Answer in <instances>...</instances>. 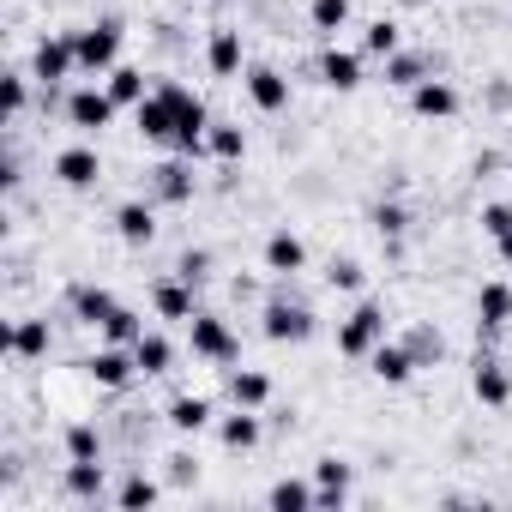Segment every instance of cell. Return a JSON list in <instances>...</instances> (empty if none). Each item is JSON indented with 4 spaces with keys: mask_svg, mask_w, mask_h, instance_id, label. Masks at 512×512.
Instances as JSON below:
<instances>
[{
    "mask_svg": "<svg viewBox=\"0 0 512 512\" xmlns=\"http://www.w3.org/2000/svg\"><path fill=\"white\" fill-rule=\"evenodd\" d=\"M163 416H169V428H175V434H205V428L217 422V416H211V398H199V392L169 398V410H163Z\"/></svg>",
    "mask_w": 512,
    "mask_h": 512,
    "instance_id": "obj_25",
    "label": "cell"
},
{
    "mask_svg": "<svg viewBox=\"0 0 512 512\" xmlns=\"http://www.w3.org/2000/svg\"><path fill=\"white\" fill-rule=\"evenodd\" d=\"M79 73V49H73V31H61V37H37V49H31V79L37 85H61V79H73Z\"/></svg>",
    "mask_w": 512,
    "mask_h": 512,
    "instance_id": "obj_4",
    "label": "cell"
},
{
    "mask_svg": "<svg viewBox=\"0 0 512 512\" xmlns=\"http://www.w3.org/2000/svg\"><path fill=\"white\" fill-rule=\"evenodd\" d=\"M470 392H476V404L506 410V404H512V374H506V362H500V356H476V362H470Z\"/></svg>",
    "mask_w": 512,
    "mask_h": 512,
    "instance_id": "obj_10",
    "label": "cell"
},
{
    "mask_svg": "<svg viewBox=\"0 0 512 512\" xmlns=\"http://www.w3.org/2000/svg\"><path fill=\"white\" fill-rule=\"evenodd\" d=\"M133 127H139V139H145V145H169V139H175V103L151 85V97L133 109Z\"/></svg>",
    "mask_w": 512,
    "mask_h": 512,
    "instance_id": "obj_11",
    "label": "cell"
},
{
    "mask_svg": "<svg viewBox=\"0 0 512 512\" xmlns=\"http://www.w3.org/2000/svg\"><path fill=\"white\" fill-rule=\"evenodd\" d=\"M229 404L266 410L272 404V374H260V368H229Z\"/></svg>",
    "mask_w": 512,
    "mask_h": 512,
    "instance_id": "obj_23",
    "label": "cell"
},
{
    "mask_svg": "<svg viewBox=\"0 0 512 512\" xmlns=\"http://www.w3.org/2000/svg\"><path fill=\"white\" fill-rule=\"evenodd\" d=\"M67 308H73V320H79V326H103L121 302H115L103 284H73V290H67Z\"/></svg>",
    "mask_w": 512,
    "mask_h": 512,
    "instance_id": "obj_22",
    "label": "cell"
},
{
    "mask_svg": "<svg viewBox=\"0 0 512 512\" xmlns=\"http://www.w3.org/2000/svg\"><path fill=\"white\" fill-rule=\"evenodd\" d=\"M217 440H223L229 452H253V446L266 440L260 410H241V404H235V416H217Z\"/></svg>",
    "mask_w": 512,
    "mask_h": 512,
    "instance_id": "obj_19",
    "label": "cell"
},
{
    "mask_svg": "<svg viewBox=\"0 0 512 512\" xmlns=\"http://www.w3.org/2000/svg\"><path fill=\"white\" fill-rule=\"evenodd\" d=\"M205 67H211L217 79H241V73H247V67H241V31H235V25H217V31H211Z\"/></svg>",
    "mask_w": 512,
    "mask_h": 512,
    "instance_id": "obj_20",
    "label": "cell"
},
{
    "mask_svg": "<svg viewBox=\"0 0 512 512\" xmlns=\"http://www.w3.org/2000/svg\"><path fill=\"white\" fill-rule=\"evenodd\" d=\"M241 91H247V103L260 109V115H284L290 109V79L278 67H247L241 73Z\"/></svg>",
    "mask_w": 512,
    "mask_h": 512,
    "instance_id": "obj_9",
    "label": "cell"
},
{
    "mask_svg": "<svg viewBox=\"0 0 512 512\" xmlns=\"http://www.w3.org/2000/svg\"><path fill=\"white\" fill-rule=\"evenodd\" d=\"M506 326H512V284L494 278V284L476 290V332L494 338V332H506Z\"/></svg>",
    "mask_w": 512,
    "mask_h": 512,
    "instance_id": "obj_12",
    "label": "cell"
},
{
    "mask_svg": "<svg viewBox=\"0 0 512 512\" xmlns=\"http://www.w3.org/2000/svg\"><path fill=\"white\" fill-rule=\"evenodd\" d=\"M320 85H326V91H356V85H362V55L332 43V49L320 55Z\"/></svg>",
    "mask_w": 512,
    "mask_h": 512,
    "instance_id": "obj_21",
    "label": "cell"
},
{
    "mask_svg": "<svg viewBox=\"0 0 512 512\" xmlns=\"http://www.w3.org/2000/svg\"><path fill=\"white\" fill-rule=\"evenodd\" d=\"M326 284H332V290H362V266H356V260H332V266H326Z\"/></svg>",
    "mask_w": 512,
    "mask_h": 512,
    "instance_id": "obj_43",
    "label": "cell"
},
{
    "mask_svg": "<svg viewBox=\"0 0 512 512\" xmlns=\"http://www.w3.org/2000/svg\"><path fill=\"white\" fill-rule=\"evenodd\" d=\"M121 43H127V25L121 19H97L85 31H73V49H79V73H115L121 67Z\"/></svg>",
    "mask_w": 512,
    "mask_h": 512,
    "instance_id": "obj_2",
    "label": "cell"
},
{
    "mask_svg": "<svg viewBox=\"0 0 512 512\" xmlns=\"http://www.w3.org/2000/svg\"><path fill=\"white\" fill-rule=\"evenodd\" d=\"M115 115H121V103L109 97V85H79V91H67V121H73L79 133H103Z\"/></svg>",
    "mask_w": 512,
    "mask_h": 512,
    "instance_id": "obj_5",
    "label": "cell"
},
{
    "mask_svg": "<svg viewBox=\"0 0 512 512\" xmlns=\"http://www.w3.org/2000/svg\"><path fill=\"white\" fill-rule=\"evenodd\" d=\"M85 374H91L103 392H127V386L139 380V356H133L127 344H103L97 356H85Z\"/></svg>",
    "mask_w": 512,
    "mask_h": 512,
    "instance_id": "obj_7",
    "label": "cell"
},
{
    "mask_svg": "<svg viewBox=\"0 0 512 512\" xmlns=\"http://www.w3.org/2000/svg\"><path fill=\"white\" fill-rule=\"evenodd\" d=\"M488 109H512V85H506V79L488 85Z\"/></svg>",
    "mask_w": 512,
    "mask_h": 512,
    "instance_id": "obj_45",
    "label": "cell"
},
{
    "mask_svg": "<svg viewBox=\"0 0 512 512\" xmlns=\"http://www.w3.org/2000/svg\"><path fill=\"white\" fill-rule=\"evenodd\" d=\"M416 356H410V344H380L374 356H368V374L380 380V386H410L416 380Z\"/></svg>",
    "mask_w": 512,
    "mask_h": 512,
    "instance_id": "obj_18",
    "label": "cell"
},
{
    "mask_svg": "<svg viewBox=\"0 0 512 512\" xmlns=\"http://www.w3.org/2000/svg\"><path fill=\"white\" fill-rule=\"evenodd\" d=\"M482 235H488V241H500V235H512V205H506V199H494V205H482Z\"/></svg>",
    "mask_w": 512,
    "mask_h": 512,
    "instance_id": "obj_41",
    "label": "cell"
},
{
    "mask_svg": "<svg viewBox=\"0 0 512 512\" xmlns=\"http://www.w3.org/2000/svg\"><path fill=\"white\" fill-rule=\"evenodd\" d=\"M266 506H272V512H314V506H320V488L302 482V476H284V482L266 488Z\"/></svg>",
    "mask_w": 512,
    "mask_h": 512,
    "instance_id": "obj_27",
    "label": "cell"
},
{
    "mask_svg": "<svg viewBox=\"0 0 512 512\" xmlns=\"http://www.w3.org/2000/svg\"><path fill=\"white\" fill-rule=\"evenodd\" d=\"M175 272H181L187 284H205V278H211V253H205V247H187L181 260H175Z\"/></svg>",
    "mask_w": 512,
    "mask_h": 512,
    "instance_id": "obj_42",
    "label": "cell"
},
{
    "mask_svg": "<svg viewBox=\"0 0 512 512\" xmlns=\"http://www.w3.org/2000/svg\"><path fill=\"white\" fill-rule=\"evenodd\" d=\"M398 49H404V31H398V19H374V25L362 31V55L386 61V55H398Z\"/></svg>",
    "mask_w": 512,
    "mask_h": 512,
    "instance_id": "obj_34",
    "label": "cell"
},
{
    "mask_svg": "<svg viewBox=\"0 0 512 512\" xmlns=\"http://www.w3.org/2000/svg\"><path fill=\"white\" fill-rule=\"evenodd\" d=\"M7 356H13V362H43V356H49V320H13Z\"/></svg>",
    "mask_w": 512,
    "mask_h": 512,
    "instance_id": "obj_24",
    "label": "cell"
},
{
    "mask_svg": "<svg viewBox=\"0 0 512 512\" xmlns=\"http://www.w3.org/2000/svg\"><path fill=\"white\" fill-rule=\"evenodd\" d=\"M115 235H121L127 247H151V241H157V211H151L145 199H121V205H115Z\"/></svg>",
    "mask_w": 512,
    "mask_h": 512,
    "instance_id": "obj_17",
    "label": "cell"
},
{
    "mask_svg": "<svg viewBox=\"0 0 512 512\" xmlns=\"http://www.w3.org/2000/svg\"><path fill=\"white\" fill-rule=\"evenodd\" d=\"M157 500H163V488H157L145 470H133V476L115 488V506H127V512H139V506H157Z\"/></svg>",
    "mask_w": 512,
    "mask_h": 512,
    "instance_id": "obj_37",
    "label": "cell"
},
{
    "mask_svg": "<svg viewBox=\"0 0 512 512\" xmlns=\"http://www.w3.org/2000/svg\"><path fill=\"white\" fill-rule=\"evenodd\" d=\"M0 109H7V121H25V109H31V73H7V79H0Z\"/></svg>",
    "mask_w": 512,
    "mask_h": 512,
    "instance_id": "obj_39",
    "label": "cell"
},
{
    "mask_svg": "<svg viewBox=\"0 0 512 512\" xmlns=\"http://www.w3.org/2000/svg\"><path fill=\"white\" fill-rule=\"evenodd\" d=\"M386 344V308L374 302V296H362L344 320H338V356H350V362H368L374 350Z\"/></svg>",
    "mask_w": 512,
    "mask_h": 512,
    "instance_id": "obj_1",
    "label": "cell"
},
{
    "mask_svg": "<svg viewBox=\"0 0 512 512\" xmlns=\"http://www.w3.org/2000/svg\"><path fill=\"white\" fill-rule=\"evenodd\" d=\"M61 446H67L73 464H97V458H103V434H97V422H67Z\"/></svg>",
    "mask_w": 512,
    "mask_h": 512,
    "instance_id": "obj_32",
    "label": "cell"
},
{
    "mask_svg": "<svg viewBox=\"0 0 512 512\" xmlns=\"http://www.w3.org/2000/svg\"><path fill=\"white\" fill-rule=\"evenodd\" d=\"M494 253H500V266H512V235H500V241H494Z\"/></svg>",
    "mask_w": 512,
    "mask_h": 512,
    "instance_id": "obj_46",
    "label": "cell"
},
{
    "mask_svg": "<svg viewBox=\"0 0 512 512\" xmlns=\"http://www.w3.org/2000/svg\"><path fill=\"white\" fill-rule=\"evenodd\" d=\"M151 193L163 199V205H187L193 193H199V175H193V157H169L157 175H151Z\"/></svg>",
    "mask_w": 512,
    "mask_h": 512,
    "instance_id": "obj_15",
    "label": "cell"
},
{
    "mask_svg": "<svg viewBox=\"0 0 512 512\" xmlns=\"http://www.w3.org/2000/svg\"><path fill=\"white\" fill-rule=\"evenodd\" d=\"M205 157H217V163H241V157H247V133H241L235 121H211V133H205Z\"/></svg>",
    "mask_w": 512,
    "mask_h": 512,
    "instance_id": "obj_31",
    "label": "cell"
},
{
    "mask_svg": "<svg viewBox=\"0 0 512 512\" xmlns=\"http://www.w3.org/2000/svg\"><path fill=\"white\" fill-rule=\"evenodd\" d=\"M151 308H157V320H175V326H187L199 308H193V284L175 272V278H157L151 284Z\"/></svg>",
    "mask_w": 512,
    "mask_h": 512,
    "instance_id": "obj_16",
    "label": "cell"
},
{
    "mask_svg": "<svg viewBox=\"0 0 512 512\" xmlns=\"http://www.w3.org/2000/svg\"><path fill=\"white\" fill-rule=\"evenodd\" d=\"M302 266H308V241L296 229H272L266 235V272L272 278H296Z\"/></svg>",
    "mask_w": 512,
    "mask_h": 512,
    "instance_id": "obj_13",
    "label": "cell"
},
{
    "mask_svg": "<svg viewBox=\"0 0 512 512\" xmlns=\"http://www.w3.org/2000/svg\"><path fill=\"white\" fill-rule=\"evenodd\" d=\"M350 482H356V464H344V458H320V464H314L320 506H344V500H350Z\"/></svg>",
    "mask_w": 512,
    "mask_h": 512,
    "instance_id": "obj_26",
    "label": "cell"
},
{
    "mask_svg": "<svg viewBox=\"0 0 512 512\" xmlns=\"http://www.w3.org/2000/svg\"><path fill=\"white\" fill-rule=\"evenodd\" d=\"M308 25H314L320 37H338V31L350 25V0H308Z\"/></svg>",
    "mask_w": 512,
    "mask_h": 512,
    "instance_id": "obj_35",
    "label": "cell"
},
{
    "mask_svg": "<svg viewBox=\"0 0 512 512\" xmlns=\"http://www.w3.org/2000/svg\"><path fill=\"white\" fill-rule=\"evenodd\" d=\"M506 175H512V157H506Z\"/></svg>",
    "mask_w": 512,
    "mask_h": 512,
    "instance_id": "obj_47",
    "label": "cell"
},
{
    "mask_svg": "<svg viewBox=\"0 0 512 512\" xmlns=\"http://www.w3.org/2000/svg\"><path fill=\"white\" fill-rule=\"evenodd\" d=\"M410 115H416V121H452V115H458V91L428 73V79L410 91Z\"/></svg>",
    "mask_w": 512,
    "mask_h": 512,
    "instance_id": "obj_14",
    "label": "cell"
},
{
    "mask_svg": "<svg viewBox=\"0 0 512 512\" xmlns=\"http://www.w3.org/2000/svg\"><path fill=\"white\" fill-rule=\"evenodd\" d=\"M97 332H103V344H127V350H133V344L145 338V320H139L133 308H115V314H109Z\"/></svg>",
    "mask_w": 512,
    "mask_h": 512,
    "instance_id": "obj_36",
    "label": "cell"
},
{
    "mask_svg": "<svg viewBox=\"0 0 512 512\" xmlns=\"http://www.w3.org/2000/svg\"><path fill=\"white\" fill-rule=\"evenodd\" d=\"M368 223L380 229V241H404V229H410V211H404L398 199H380V205L368 211Z\"/></svg>",
    "mask_w": 512,
    "mask_h": 512,
    "instance_id": "obj_38",
    "label": "cell"
},
{
    "mask_svg": "<svg viewBox=\"0 0 512 512\" xmlns=\"http://www.w3.org/2000/svg\"><path fill=\"white\" fill-rule=\"evenodd\" d=\"M133 356H139V380H157V374L175 368V344H169L163 332H145V338L133 344Z\"/></svg>",
    "mask_w": 512,
    "mask_h": 512,
    "instance_id": "obj_29",
    "label": "cell"
},
{
    "mask_svg": "<svg viewBox=\"0 0 512 512\" xmlns=\"http://www.w3.org/2000/svg\"><path fill=\"white\" fill-rule=\"evenodd\" d=\"M55 181L61 187H73V193H91L97 181H103V157H97V145H67V151H55Z\"/></svg>",
    "mask_w": 512,
    "mask_h": 512,
    "instance_id": "obj_8",
    "label": "cell"
},
{
    "mask_svg": "<svg viewBox=\"0 0 512 512\" xmlns=\"http://www.w3.org/2000/svg\"><path fill=\"white\" fill-rule=\"evenodd\" d=\"M103 482H109L103 458H97V464H73V458H67V476H61L67 500H103Z\"/></svg>",
    "mask_w": 512,
    "mask_h": 512,
    "instance_id": "obj_30",
    "label": "cell"
},
{
    "mask_svg": "<svg viewBox=\"0 0 512 512\" xmlns=\"http://www.w3.org/2000/svg\"><path fill=\"white\" fill-rule=\"evenodd\" d=\"M169 476H175V482H199V464H193V458H169Z\"/></svg>",
    "mask_w": 512,
    "mask_h": 512,
    "instance_id": "obj_44",
    "label": "cell"
},
{
    "mask_svg": "<svg viewBox=\"0 0 512 512\" xmlns=\"http://www.w3.org/2000/svg\"><path fill=\"white\" fill-rule=\"evenodd\" d=\"M314 308H302V302H266V314H260V332L272 338V344H308L314 338Z\"/></svg>",
    "mask_w": 512,
    "mask_h": 512,
    "instance_id": "obj_6",
    "label": "cell"
},
{
    "mask_svg": "<svg viewBox=\"0 0 512 512\" xmlns=\"http://www.w3.org/2000/svg\"><path fill=\"white\" fill-rule=\"evenodd\" d=\"M422 79H428V55H410V49L386 55V85H398V91H416Z\"/></svg>",
    "mask_w": 512,
    "mask_h": 512,
    "instance_id": "obj_33",
    "label": "cell"
},
{
    "mask_svg": "<svg viewBox=\"0 0 512 512\" xmlns=\"http://www.w3.org/2000/svg\"><path fill=\"white\" fill-rule=\"evenodd\" d=\"M404 344H410V356H416V362H422V368H434V362H440V356H446V338H440V332H434V326H416V332H410V338H404Z\"/></svg>",
    "mask_w": 512,
    "mask_h": 512,
    "instance_id": "obj_40",
    "label": "cell"
},
{
    "mask_svg": "<svg viewBox=\"0 0 512 512\" xmlns=\"http://www.w3.org/2000/svg\"><path fill=\"white\" fill-rule=\"evenodd\" d=\"M103 85H109V97H115L121 109H139V103L151 97V79H145V67H115V73H103Z\"/></svg>",
    "mask_w": 512,
    "mask_h": 512,
    "instance_id": "obj_28",
    "label": "cell"
},
{
    "mask_svg": "<svg viewBox=\"0 0 512 512\" xmlns=\"http://www.w3.org/2000/svg\"><path fill=\"white\" fill-rule=\"evenodd\" d=\"M187 344H193V356H205V362H217V368H229V362L241 356L235 326L217 320V314H193V320H187Z\"/></svg>",
    "mask_w": 512,
    "mask_h": 512,
    "instance_id": "obj_3",
    "label": "cell"
}]
</instances>
